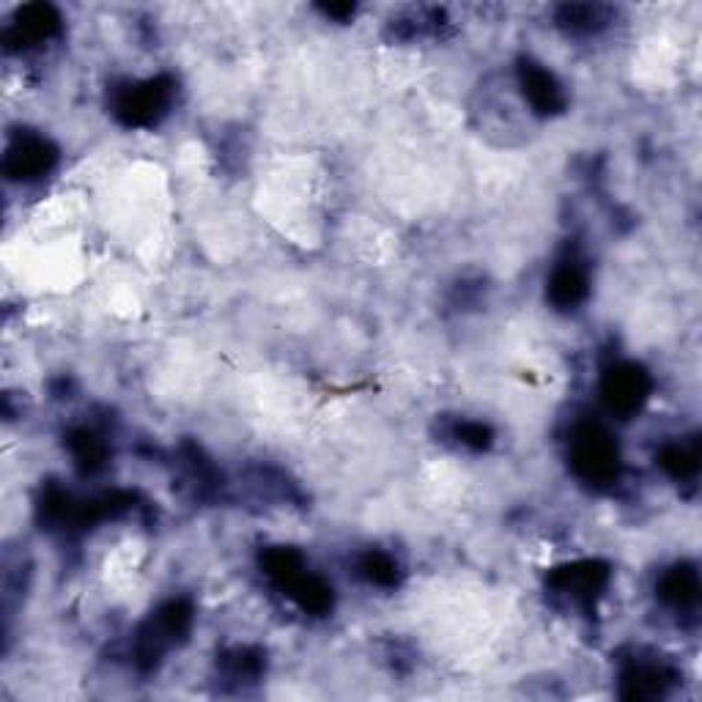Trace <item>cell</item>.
I'll return each instance as SVG.
<instances>
[{
  "label": "cell",
  "mask_w": 702,
  "mask_h": 702,
  "mask_svg": "<svg viewBox=\"0 0 702 702\" xmlns=\"http://www.w3.org/2000/svg\"><path fill=\"white\" fill-rule=\"evenodd\" d=\"M588 294V278H584V269L573 261H566L560 267L552 273L549 280V300L555 302L557 307H573L584 300Z\"/></svg>",
  "instance_id": "obj_7"
},
{
  "label": "cell",
  "mask_w": 702,
  "mask_h": 702,
  "mask_svg": "<svg viewBox=\"0 0 702 702\" xmlns=\"http://www.w3.org/2000/svg\"><path fill=\"white\" fill-rule=\"evenodd\" d=\"M562 23L573 31H590L598 25V9L595 7H566Z\"/></svg>",
  "instance_id": "obj_12"
},
{
  "label": "cell",
  "mask_w": 702,
  "mask_h": 702,
  "mask_svg": "<svg viewBox=\"0 0 702 702\" xmlns=\"http://www.w3.org/2000/svg\"><path fill=\"white\" fill-rule=\"evenodd\" d=\"M52 162H56V148L45 137L25 135L9 148L7 170L14 179H36V175H45Z\"/></svg>",
  "instance_id": "obj_5"
},
{
  "label": "cell",
  "mask_w": 702,
  "mask_h": 702,
  "mask_svg": "<svg viewBox=\"0 0 702 702\" xmlns=\"http://www.w3.org/2000/svg\"><path fill=\"white\" fill-rule=\"evenodd\" d=\"M521 88H524L526 102L533 105L538 113H557L566 105V94H562L560 83L555 80V74L549 69H544L541 63L526 61L519 69Z\"/></svg>",
  "instance_id": "obj_4"
},
{
  "label": "cell",
  "mask_w": 702,
  "mask_h": 702,
  "mask_svg": "<svg viewBox=\"0 0 702 702\" xmlns=\"http://www.w3.org/2000/svg\"><path fill=\"white\" fill-rule=\"evenodd\" d=\"M697 461H700V450H697V443L669 445V448H664V453H662V467L675 477L694 475Z\"/></svg>",
  "instance_id": "obj_9"
},
{
  "label": "cell",
  "mask_w": 702,
  "mask_h": 702,
  "mask_svg": "<svg viewBox=\"0 0 702 702\" xmlns=\"http://www.w3.org/2000/svg\"><path fill=\"white\" fill-rule=\"evenodd\" d=\"M363 573L374 584H392L398 577V566L392 562V557L382 555V552H371L363 560Z\"/></svg>",
  "instance_id": "obj_11"
},
{
  "label": "cell",
  "mask_w": 702,
  "mask_h": 702,
  "mask_svg": "<svg viewBox=\"0 0 702 702\" xmlns=\"http://www.w3.org/2000/svg\"><path fill=\"white\" fill-rule=\"evenodd\" d=\"M700 595V579L697 571L689 566H678L669 573H664L662 579V598L669 601L675 606H689L694 604Z\"/></svg>",
  "instance_id": "obj_8"
},
{
  "label": "cell",
  "mask_w": 702,
  "mask_h": 702,
  "mask_svg": "<svg viewBox=\"0 0 702 702\" xmlns=\"http://www.w3.org/2000/svg\"><path fill=\"white\" fill-rule=\"evenodd\" d=\"M58 28H61V17H58L56 9L47 7V3H31L17 14V23L9 31V39H14L17 45H36V41H45L52 34H58Z\"/></svg>",
  "instance_id": "obj_6"
},
{
  "label": "cell",
  "mask_w": 702,
  "mask_h": 702,
  "mask_svg": "<svg viewBox=\"0 0 702 702\" xmlns=\"http://www.w3.org/2000/svg\"><path fill=\"white\" fill-rule=\"evenodd\" d=\"M170 102V80L157 77L141 85H132L130 92L121 94L119 116L126 124H152L165 113Z\"/></svg>",
  "instance_id": "obj_3"
},
{
  "label": "cell",
  "mask_w": 702,
  "mask_h": 702,
  "mask_svg": "<svg viewBox=\"0 0 702 702\" xmlns=\"http://www.w3.org/2000/svg\"><path fill=\"white\" fill-rule=\"evenodd\" d=\"M571 464L579 477L604 486L618 477V448L598 425H584L577 431L571 445Z\"/></svg>",
  "instance_id": "obj_1"
},
{
  "label": "cell",
  "mask_w": 702,
  "mask_h": 702,
  "mask_svg": "<svg viewBox=\"0 0 702 702\" xmlns=\"http://www.w3.org/2000/svg\"><path fill=\"white\" fill-rule=\"evenodd\" d=\"M72 453L74 461H77L83 470L94 472L97 467H102L105 445L99 443L97 436L88 434V431H77V434H72Z\"/></svg>",
  "instance_id": "obj_10"
},
{
  "label": "cell",
  "mask_w": 702,
  "mask_h": 702,
  "mask_svg": "<svg viewBox=\"0 0 702 702\" xmlns=\"http://www.w3.org/2000/svg\"><path fill=\"white\" fill-rule=\"evenodd\" d=\"M647 390H651V382H647V374L637 365H618L612 368L609 374L604 376V401L612 412L618 414H631L645 403Z\"/></svg>",
  "instance_id": "obj_2"
}]
</instances>
